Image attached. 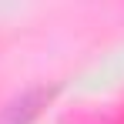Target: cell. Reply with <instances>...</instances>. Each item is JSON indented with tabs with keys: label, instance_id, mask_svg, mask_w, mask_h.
Masks as SVG:
<instances>
[{
	"label": "cell",
	"instance_id": "1",
	"mask_svg": "<svg viewBox=\"0 0 124 124\" xmlns=\"http://www.w3.org/2000/svg\"><path fill=\"white\" fill-rule=\"evenodd\" d=\"M44 101H47L44 91H34V94L20 97V101H14V104H10V111H7V117H3V124H27L30 117H37V111H40Z\"/></svg>",
	"mask_w": 124,
	"mask_h": 124
}]
</instances>
